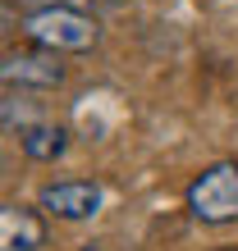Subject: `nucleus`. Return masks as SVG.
Listing matches in <instances>:
<instances>
[{
  "instance_id": "f257e3e1",
  "label": "nucleus",
  "mask_w": 238,
  "mask_h": 251,
  "mask_svg": "<svg viewBox=\"0 0 238 251\" xmlns=\"http://www.w3.org/2000/svg\"><path fill=\"white\" fill-rule=\"evenodd\" d=\"M23 32L32 37V46H41V50L78 55V50H92L101 41V23H96V14H87V9L46 5V9H32L23 19Z\"/></svg>"
},
{
  "instance_id": "f03ea898",
  "label": "nucleus",
  "mask_w": 238,
  "mask_h": 251,
  "mask_svg": "<svg viewBox=\"0 0 238 251\" xmlns=\"http://www.w3.org/2000/svg\"><path fill=\"white\" fill-rule=\"evenodd\" d=\"M188 215L202 224H234L238 219V160H215L188 183Z\"/></svg>"
},
{
  "instance_id": "7ed1b4c3",
  "label": "nucleus",
  "mask_w": 238,
  "mask_h": 251,
  "mask_svg": "<svg viewBox=\"0 0 238 251\" xmlns=\"http://www.w3.org/2000/svg\"><path fill=\"white\" fill-rule=\"evenodd\" d=\"M0 78H5V87L14 92H46V87H60L64 82V64H60L55 50H9L5 64H0Z\"/></svg>"
},
{
  "instance_id": "20e7f679",
  "label": "nucleus",
  "mask_w": 238,
  "mask_h": 251,
  "mask_svg": "<svg viewBox=\"0 0 238 251\" xmlns=\"http://www.w3.org/2000/svg\"><path fill=\"white\" fill-rule=\"evenodd\" d=\"M41 210L55 215V219H92L101 205H106V187L92 183V178H60V183H46L41 187Z\"/></svg>"
},
{
  "instance_id": "39448f33",
  "label": "nucleus",
  "mask_w": 238,
  "mask_h": 251,
  "mask_svg": "<svg viewBox=\"0 0 238 251\" xmlns=\"http://www.w3.org/2000/svg\"><path fill=\"white\" fill-rule=\"evenodd\" d=\"M46 247V219L23 201L0 205V251H37Z\"/></svg>"
},
{
  "instance_id": "423d86ee",
  "label": "nucleus",
  "mask_w": 238,
  "mask_h": 251,
  "mask_svg": "<svg viewBox=\"0 0 238 251\" xmlns=\"http://www.w3.org/2000/svg\"><path fill=\"white\" fill-rule=\"evenodd\" d=\"M19 146L37 165H55V160L69 151V128L64 124H32L28 132H19Z\"/></svg>"
},
{
  "instance_id": "0eeeda50",
  "label": "nucleus",
  "mask_w": 238,
  "mask_h": 251,
  "mask_svg": "<svg viewBox=\"0 0 238 251\" xmlns=\"http://www.w3.org/2000/svg\"><path fill=\"white\" fill-rule=\"evenodd\" d=\"M32 124H41V119H32V100H28L23 92H9V96H5V128H9V132H14V128L28 132Z\"/></svg>"
},
{
  "instance_id": "6e6552de",
  "label": "nucleus",
  "mask_w": 238,
  "mask_h": 251,
  "mask_svg": "<svg viewBox=\"0 0 238 251\" xmlns=\"http://www.w3.org/2000/svg\"><path fill=\"white\" fill-rule=\"evenodd\" d=\"M32 5H37V9H46V5H64V0H32Z\"/></svg>"
},
{
  "instance_id": "1a4fd4ad",
  "label": "nucleus",
  "mask_w": 238,
  "mask_h": 251,
  "mask_svg": "<svg viewBox=\"0 0 238 251\" xmlns=\"http://www.w3.org/2000/svg\"><path fill=\"white\" fill-rule=\"evenodd\" d=\"M211 251H238V247H211Z\"/></svg>"
},
{
  "instance_id": "9d476101",
  "label": "nucleus",
  "mask_w": 238,
  "mask_h": 251,
  "mask_svg": "<svg viewBox=\"0 0 238 251\" xmlns=\"http://www.w3.org/2000/svg\"><path fill=\"white\" fill-rule=\"evenodd\" d=\"M83 251H101V247H83Z\"/></svg>"
}]
</instances>
